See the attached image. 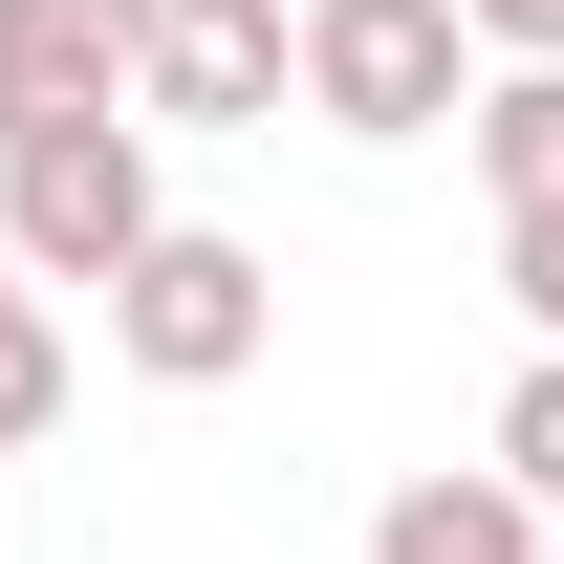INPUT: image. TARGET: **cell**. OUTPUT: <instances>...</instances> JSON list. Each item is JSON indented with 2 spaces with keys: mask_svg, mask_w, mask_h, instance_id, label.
I'll list each match as a JSON object with an SVG mask.
<instances>
[{
  "mask_svg": "<svg viewBox=\"0 0 564 564\" xmlns=\"http://www.w3.org/2000/svg\"><path fill=\"white\" fill-rule=\"evenodd\" d=\"M282 109H326L348 152H413L478 109V44L456 0H282Z\"/></svg>",
  "mask_w": 564,
  "mask_h": 564,
  "instance_id": "cell-1",
  "label": "cell"
},
{
  "mask_svg": "<svg viewBox=\"0 0 564 564\" xmlns=\"http://www.w3.org/2000/svg\"><path fill=\"white\" fill-rule=\"evenodd\" d=\"M261 348H282V261L217 239V217H152L131 282H109V369H131V391H239Z\"/></svg>",
  "mask_w": 564,
  "mask_h": 564,
  "instance_id": "cell-2",
  "label": "cell"
},
{
  "mask_svg": "<svg viewBox=\"0 0 564 564\" xmlns=\"http://www.w3.org/2000/svg\"><path fill=\"white\" fill-rule=\"evenodd\" d=\"M152 217H174V174H152L131 109H87V131H22V152H0V261H22V282H131Z\"/></svg>",
  "mask_w": 564,
  "mask_h": 564,
  "instance_id": "cell-3",
  "label": "cell"
},
{
  "mask_svg": "<svg viewBox=\"0 0 564 564\" xmlns=\"http://www.w3.org/2000/svg\"><path fill=\"white\" fill-rule=\"evenodd\" d=\"M131 131H282V0H152Z\"/></svg>",
  "mask_w": 564,
  "mask_h": 564,
  "instance_id": "cell-4",
  "label": "cell"
},
{
  "mask_svg": "<svg viewBox=\"0 0 564 564\" xmlns=\"http://www.w3.org/2000/svg\"><path fill=\"white\" fill-rule=\"evenodd\" d=\"M131 66H152V0H0V152L131 109Z\"/></svg>",
  "mask_w": 564,
  "mask_h": 564,
  "instance_id": "cell-5",
  "label": "cell"
},
{
  "mask_svg": "<svg viewBox=\"0 0 564 564\" xmlns=\"http://www.w3.org/2000/svg\"><path fill=\"white\" fill-rule=\"evenodd\" d=\"M369 564H543V521L456 456V478H391V499H369Z\"/></svg>",
  "mask_w": 564,
  "mask_h": 564,
  "instance_id": "cell-6",
  "label": "cell"
},
{
  "mask_svg": "<svg viewBox=\"0 0 564 564\" xmlns=\"http://www.w3.org/2000/svg\"><path fill=\"white\" fill-rule=\"evenodd\" d=\"M456 131H478V196L499 217H564V66H478Z\"/></svg>",
  "mask_w": 564,
  "mask_h": 564,
  "instance_id": "cell-7",
  "label": "cell"
},
{
  "mask_svg": "<svg viewBox=\"0 0 564 564\" xmlns=\"http://www.w3.org/2000/svg\"><path fill=\"white\" fill-rule=\"evenodd\" d=\"M478 478L564 543V348H521V391H499V434H478Z\"/></svg>",
  "mask_w": 564,
  "mask_h": 564,
  "instance_id": "cell-8",
  "label": "cell"
},
{
  "mask_svg": "<svg viewBox=\"0 0 564 564\" xmlns=\"http://www.w3.org/2000/svg\"><path fill=\"white\" fill-rule=\"evenodd\" d=\"M66 391H87V369H66V304L0 261V456H22V434H66Z\"/></svg>",
  "mask_w": 564,
  "mask_h": 564,
  "instance_id": "cell-9",
  "label": "cell"
},
{
  "mask_svg": "<svg viewBox=\"0 0 564 564\" xmlns=\"http://www.w3.org/2000/svg\"><path fill=\"white\" fill-rule=\"evenodd\" d=\"M456 44L478 66H564V0H456Z\"/></svg>",
  "mask_w": 564,
  "mask_h": 564,
  "instance_id": "cell-10",
  "label": "cell"
},
{
  "mask_svg": "<svg viewBox=\"0 0 564 564\" xmlns=\"http://www.w3.org/2000/svg\"><path fill=\"white\" fill-rule=\"evenodd\" d=\"M499 282H521V326L564 348V217H499Z\"/></svg>",
  "mask_w": 564,
  "mask_h": 564,
  "instance_id": "cell-11",
  "label": "cell"
},
{
  "mask_svg": "<svg viewBox=\"0 0 564 564\" xmlns=\"http://www.w3.org/2000/svg\"><path fill=\"white\" fill-rule=\"evenodd\" d=\"M543 564H564V543H543Z\"/></svg>",
  "mask_w": 564,
  "mask_h": 564,
  "instance_id": "cell-12",
  "label": "cell"
}]
</instances>
